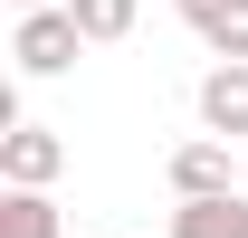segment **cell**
Returning <instances> with one entry per match:
<instances>
[{"label":"cell","mask_w":248,"mask_h":238,"mask_svg":"<svg viewBox=\"0 0 248 238\" xmlns=\"http://www.w3.org/2000/svg\"><path fill=\"white\" fill-rule=\"evenodd\" d=\"M67 10H77L86 48H115V38H134V19H143V0H67Z\"/></svg>","instance_id":"8"},{"label":"cell","mask_w":248,"mask_h":238,"mask_svg":"<svg viewBox=\"0 0 248 238\" xmlns=\"http://www.w3.org/2000/svg\"><path fill=\"white\" fill-rule=\"evenodd\" d=\"M201 134H219V143L248 134V58H219L201 76Z\"/></svg>","instance_id":"3"},{"label":"cell","mask_w":248,"mask_h":238,"mask_svg":"<svg viewBox=\"0 0 248 238\" xmlns=\"http://www.w3.org/2000/svg\"><path fill=\"white\" fill-rule=\"evenodd\" d=\"M162 238H172V229H162Z\"/></svg>","instance_id":"10"},{"label":"cell","mask_w":248,"mask_h":238,"mask_svg":"<svg viewBox=\"0 0 248 238\" xmlns=\"http://www.w3.org/2000/svg\"><path fill=\"white\" fill-rule=\"evenodd\" d=\"M210 58H248V0H172Z\"/></svg>","instance_id":"5"},{"label":"cell","mask_w":248,"mask_h":238,"mask_svg":"<svg viewBox=\"0 0 248 238\" xmlns=\"http://www.w3.org/2000/svg\"><path fill=\"white\" fill-rule=\"evenodd\" d=\"M77 48H86V29H77V10H19V29H10V58H19V76H67L77 67Z\"/></svg>","instance_id":"1"},{"label":"cell","mask_w":248,"mask_h":238,"mask_svg":"<svg viewBox=\"0 0 248 238\" xmlns=\"http://www.w3.org/2000/svg\"><path fill=\"white\" fill-rule=\"evenodd\" d=\"M172 191H182V200H210V191H239V162H229V143H219V134L182 143V152H172Z\"/></svg>","instance_id":"4"},{"label":"cell","mask_w":248,"mask_h":238,"mask_svg":"<svg viewBox=\"0 0 248 238\" xmlns=\"http://www.w3.org/2000/svg\"><path fill=\"white\" fill-rule=\"evenodd\" d=\"M10 10H58V0H10Z\"/></svg>","instance_id":"9"},{"label":"cell","mask_w":248,"mask_h":238,"mask_svg":"<svg viewBox=\"0 0 248 238\" xmlns=\"http://www.w3.org/2000/svg\"><path fill=\"white\" fill-rule=\"evenodd\" d=\"M172 238H248V191H210V200L172 209Z\"/></svg>","instance_id":"6"},{"label":"cell","mask_w":248,"mask_h":238,"mask_svg":"<svg viewBox=\"0 0 248 238\" xmlns=\"http://www.w3.org/2000/svg\"><path fill=\"white\" fill-rule=\"evenodd\" d=\"M0 238H67V219H58V200L48 191H0Z\"/></svg>","instance_id":"7"},{"label":"cell","mask_w":248,"mask_h":238,"mask_svg":"<svg viewBox=\"0 0 248 238\" xmlns=\"http://www.w3.org/2000/svg\"><path fill=\"white\" fill-rule=\"evenodd\" d=\"M58 172H67V143L48 134V124H10V134H0V181H19V191H48Z\"/></svg>","instance_id":"2"}]
</instances>
